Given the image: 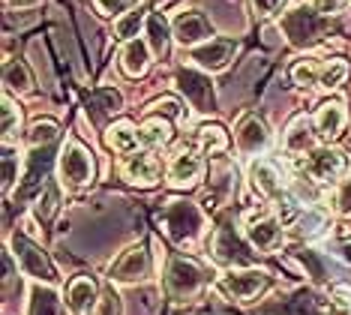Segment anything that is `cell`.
Listing matches in <instances>:
<instances>
[{
  "instance_id": "34",
  "label": "cell",
  "mask_w": 351,
  "mask_h": 315,
  "mask_svg": "<svg viewBox=\"0 0 351 315\" xmlns=\"http://www.w3.org/2000/svg\"><path fill=\"white\" fill-rule=\"evenodd\" d=\"M15 180H19V156H15V150L6 144L3 148V192H10L15 187Z\"/></svg>"
},
{
  "instance_id": "25",
  "label": "cell",
  "mask_w": 351,
  "mask_h": 315,
  "mask_svg": "<svg viewBox=\"0 0 351 315\" xmlns=\"http://www.w3.org/2000/svg\"><path fill=\"white\" fill-rule=\"evenodd\" d=\"M285 148H289L291 153H306L309 148H313V132H309L306 117H298L289 126V132H285Z\"/></svg>"
},
{
  "instance_id": "24",
  "label": "cell",
  "mask_w": 351,
  "mask_h": 315,
  "mask_svg": "<svg viewBox=\"0 0 351 315\" xmlns=\"http://www.w3.org/2000/svg\"><path fill=\"white\" fill-rule=\"evenodd\" d=\"M27 315H63L60 312V297L51 292V288H43L36 285L30 292V310Z\"/></svg>"
},
{
  "instance_id": "27",
  "label": "cell",
  "mask_w": 351,
  "mask_h": 315,
  "mask_svg": "<svg viewBox=\"0 0 351 315\" xmlns=\"http://www.w3.org/2000/svg\"><path fill=\"white\" fill-rule=\"evenodd\" d=\"M195 139H198V144L207 150V153H222L228 148V135H226V129H222L219 124H207V126H202L195 132Z\"/></svg>"
},
{
  "instance_id": "30",
  "label": "cell",
  "mask_w": 351,
  "mask_h": 315,
  "mask_svg": "<svg viewBox=\"0 0 351 315\" xmlns=\"http://www.w3.org/2000/svg\"><path fill=\"white\" fill-rule=\"evenodd\" d=\"M49 163H51L49 150L36 153V156L30 159V168H27V174H25V189H21V196H27V192H34L39 187V180L45 177V172H49Z\"/></svg>"
},
{
  "instance_id": "40",
  "label": "cell",
  "mask_w": 351,
  "mask_h": 315,
  "mask_svg": "<svg viewBox=\"0 0 351 315\" xmlns=\"http://www.w3.org/2000/svg\"><path fill=\"white\" fill-rule=\"evenodd\" d=\"M54 210H58V192L49 189V192H45V201L39 198V205H36V216H39V220H51Z\"/></svg>"
},
{
  "instance_id": "29",
  "label": "cell",
  "mask_w": 351,
  "mask_h": 315,
  "mask_svg": "<svg viewBox=\"0 0 351 315\" xmlns=\"http://www.w3.org/2000/svg\"><path fill=\"white\" fill-rule=\"evenodd\" d=\"M145 24H147V12L145 10H130V12H123L121 19L114 21V34H117V39H132L141 27H145Z\"/></svg>"
},
{
  "instance_id": "32",
  "label": "cell",
  "mask_w": 351,
  "mask_h": 315,
  "mask_svg": "<svg viewBox=\"0 0 351 315\" xmlns=\"http://www.w3.org/2000/svg\"><path fill=\"white\" fill-rule=\"evenodd\" d=\"M93 102H97V108L106 111V115H117V111H121V105H123L121 93H117L114 87H102V91H97V93H93Z\"/></svg>"
},
{
  "instance_id": "19",
  "label": "cell",
  "mask_w": 351,
  "mask_h": 315,
  "mask_svg": "<svg viewBox=\"0 0 351 315\" xmlns=\"http://www.w3.org/2000/svg\"><path fill=\"white\" fill-rule=\"evenodd\" d=\"M250 180H252V187L258 189L261 196H267V198L282 196V177H279L276 165L267 163V159H258V163L250 165Z\"/></svg>"
},
{
  "instance_id": "37",
  "label": "cell",
  "mask_w": 351,
  "mask_h": 315,
  "mask_svg": "<svg viewBox=\"0 0 351 315\" xmlns=\"http://www.w3.org/2000/svg\"><path fill=\"white\" fill-rule=\"evenodd\" d=\"M123 306H121V297H117L114 288H108L106 294H102V301L97 303V312L93 315H121Z\"/></svg>"
},
{
  "instance_id": "5",
  "label": "cell",
  "mask_w": 351,
  "mask_h": 315,
  "mask_svg": "<svg viewBox=\"0 0 351 315\" xmlns=\"http://www.w3.org/2000/svg\"><path fill=\"white\" fill-rule=\"evenodd\" d=\"M12 249H15V258H19L21 270H25L30 279H36V282H54V279H58L51 261L45 258V253L30 237H25V234H15V237H12Z\"/></svg>"
},
{
  "instance_id": "21",
  "label": "cell",
  "mask_w": 351,
  "mask_h": 315,
  "mask_svg": "<svg viewBox=\"0 0 351 315\" xmlns=\"http://www.w3.org/2000/svg\"><path fill=\"white\" fill-rule=\"evenodd\" d=\"M121 67H123L126 75H132V78L145 75L147 67H150V48H147V43H141V39H126V45L121 51Z\"/></svg>"
},
{
  "instance_id": "13",
  "label": "cell",
  "mask_w": 351,
  "mask_h": 315,
  "mask_svg": "<svg viewBox=\"0 0 351 315\" xmlns=\"http://www.w3.org/2000/svg\"><path fill=\"white\" fill-rule=\"evenodd\" d=\"M306 172L313 174L318 183H333L342 172H346V156L333 148H318V150L309 153Z\"/></svg>"
},
{
  "instance_id": "16",
  "label": "cell",
  "mask_w": 351,
  "mask_h": 315,
  "mask_svg": "<svg viewBox=\"0 0 351 315\" xmlns=\"http://www.w3.org/2000/svg\"><path fill=\"white\" fill-rule=\"evenodd\" d=\"M66 306L73 315H87L90 306H97V282L90 277H75L66 285Z\"/></svg>"
},
{
  "instance_id": "11",
  "label": "cell",
  "mask_w": 351,
  "mask_h": 315,
  "mask_svg": "<svg viewBox=\"0 0 351 315\" xmlns=\"http://www.w3.org/2000/svg\"><path fill=\"white\" fill-rule=\"evenodd\" d=\"M234 51H237L234 39H207L204 45H195V48H193V60H195L202 69L219 72V69H226L228 63H231Z\"/></svg>"
},
{
  "instance_id": "43",
  "label": "cell",
  "mask_w": 351,
  "mask_h": 315,
  "mask_svg": "<svg viewBox=\"0 0 351 315\" xmlns=\"http://www.w3.org/2000/svg\"><path fill=\"white\" fill-rule=\"evenodd\" d=\"M300 261L309 268V273H313V279H322L324 277V270H322V264H318V258L313 253H300Z\"/></svg>"
},
{
  "instance_id": "42",
  "label": "cell",
  "mask_w": 351,
  "mask_h": 315,
  "mask_svg": "<svg viewBox=\"0 0 351 315\" xmlns=\"http://www.w3.org/2000/svg\"><path fill=\"white\" fill-rule=\"evenodd\" d=\"M346 3H351V0H315V6L322 15H339L346 10Z\"/></svg>"
},
{
  "instance_id": "39",
  "label": "cell",
  "mask_w": 351,
  "mask_h": 315,
  "mask_svg": "<svg viewBox=\"0 0 351 315\" xmlns=\"http://www.w3.org/2000/svg\"><path fill=\"white\" fill-rule=\"evenodd\" d=\"M294 82L298 84H318V69L309 60L298 63V67H294Z\"/></svg>"
},
{
  "instance_id": "6",
  "label": "cell",
  "mask_w": 351,
  "mask_h": 315,
  "mask_svg": "<svg viewBox=\"0 0 351 315\" xmlns=\"http://www.w3.org/2000/svg\"><path fill=\"white\" fill-rule=\"evenodd\" d=\"M219 285H222V292H226L231 301L250 303V301H255V297L265 292L267 273L265 270H237V273H228V277H222Z\"/></svg>"
},
{
  "instance_id": "28",
  "label": "cell",
  "mask_w": 351,
  "mask_h": 315,
  "mask_svg": "<svg viewBox=\"0 0 351 315\" xmlns=\"http://www.w3.org/2000/svg\"><path fill=\"white\" fill-rule=\"evenodd\" d=\"M348 78V63L346 60H327L322 69H318V87L324 91H337V87Z\"/></svg>"
},
{
  "instance_id": "1",
  "label": "cell",
  "mask_w": 351,
  "mask_h": 315,
  "mask_svg": "<svg viewBox=\"0 0 351 315\" xmlns=\"http://www.w3.org/2000/svg\"><path fill=\"white\" fill-rule=\"evenodd\" d=\"M282 30L294 48H313L330 34V15H322L309 6H298L282 15Z\"/></svg>"
},
{
  "instance_id": "12",
  "label": "cell",
  "mask_w": 351,
  "mask_h": 315,
  "mask_svg": "<svg viewBox=\"0 0 351 315\" xmlns=\"http://www.w3.org/2000/svg\"><path fill=\"white\" fill-rule=\"evenodd\" d=\"M213 253H217V261H222V264H243V268L246 264H252L250 249H246V244L237 237L234 229H231L228 222L219 225L217 240H213Z\"/></svg>"
},
{
  "instance_id": "35",
  "label": "cell",
  "mask_w": 351,
  "mask_h": 315,
  "mask_svg": "<svg viewBox=\"0 0 351 315\" xmlns=\"http://www.w3.org/2000/svg\"><path fill=\"white\" fill-rule=\"evenodd\" d=\"M19 124H21L19 108H15V105H12L10 96H3V135H6V141H10L12 135L19 132Z\"/></svg>"
},
{
  "instance_id": "41",
  "label": "cell",
  "mask_w": 351,
  "mask_h": 315,
  "mask_svg": "<svg viewBox=\"0 0 351 315\" xmlns=\"http://www.w3.org/2000/svg\"><path fill=\"white\" fill-rule=\"evenodd\" d=\"M282 3H285V0H252V10H255L258 19H267V15H274Z\"/></svg>"
},
{
  "instance_id": "45",
  "label": "cell",
  "mask_w": 351,
  "mask_h": 315,
  "mask_svg": "<svg viewBox=\"0 0 351 315\" xmlns=\"http://www.w3.org/2000/svg\"><path fill=\"white\" fill-rule=\"evenodd\" d=\"M337 253H339L342 258H346V261H351V244H339Z\"/></svg>"
},
{
  "instance_id": "47",
  "label": "cell",
  "mask_w": 351,
  "mask_h": 315,
  "mask_svg": "<svg viewBox=\"0 0 351 315\" xmlns=\"http://www.w3.org/2000/svg\"><path fill=\"white\" fill-rule=\"evenodd\" d=\"M10 3H21V6H25V3H36V0H10Z\"/></svg>"
},
{
  "instance_id": "38",
  "label": "cell",
  "mask_w": 351,
  "mask_h": 315,
  "mask_svg": "<svg viewBox=\"0 0 351 315\" xmlns=\"http://www.w3.org/2000/svg\"><path fill=\"white\" fill-rule=\"evenodd\" d=\"M337 213H339V216H351V174L339 183V192H337Z\"/></svg>"
},
{
  "instance_id": "26",
  "label": "cell",
  "mask_w": 351,
  "mask_h": 315,
  "mask_svg": "<svg viewBox=\"0 0 351 315\" xmlns=\"http://www.w3.org/2000/svg\"><path fill=\"white\" fill-rule=\"evenodd\" d=\"M3 84H6V91H12V93H27L30 87H34V78H30L25 63L12 60V63H6V69H3Z\"/></svg>"
},
{
  "instance_id": "2",
  "label": "cell",
  "mask_w": 351,
  "mask_h": 315,
  "mask_svg": "<svg viewBox=\"0 0 351 315\" xmlns=\"http://www.w3.org/2000/svg\"><path fill=\"white\" fill-rule=\"evenodd\" d=\"M162 222H165L169 237L180 246L193 244V240L198 237V231H202V225H204L202 210H198L195 205H186V201H171L162 213Z\"/></svg>"
},
{
  "instance_id": "7",
  "label": "cell",
  "mask_w": 351,
  "mask_h": 315,
  "mask_svg": "<svg viewBox=\"0 0 351 315\" xmlns=\"http://www.w3.org/2000/svg\"><path fill=\"white\" fill-rule=\"evenodd\" d=\"M162 174L156 156L150 150H132V153H123V177L132 183V187H154Z\"/></svg>"
},
{
  "instance_id": "17",
  "label": "cell",
  "mask_w": 351,
  "mask_h": 315,
  "mask_svg": "<svg viewBox=\"0 0 351 315\" xmlns=\"http://www.w3.org/2000/svg\"><path fill=\"white\" fill-rule=\"evenodd\" d=\"M267 144H270V132L265 120L243 117V124L237 126V148H241V153H261Z\"/></svg>"
},
{
  "instance_id": "31",
  "label": "cell",
  "mask_w": 351,
  "mask_h": 315,
  "mask_svg": "<svg viewBox=\"0 0 351 315\" xmlns=\"http://www.w3.org/2000/svg\"><path fill=\"white\" fill-rule=\"evenodd\" d=\"M54 139H58V124L54 120H36L34 126H30V148H39V144H51Z\"/></svg>"
},
{
  "instance_id": "8",
  "label": "cell",
  "mask_w": 351,
  "mask_h": 315,
  "mask_svg": "<svg viewBox=\"0 0 351 315\" xmlns=\"http://www.w3.org/2000/svg\"><path fill=\"white\" fill-rule=\"evenodd\" d=\"M150 273V258L145 246H130L126 253L111 264L108 279L111 282H138Z\"/></svg>"
},
{
  "instance_id": "36",
  "label": "cell",
  "mask_w": 351,
  "mask_h": 315,
  "mask_svg": "<svg viewBox=\"0 0 351 315\" xmlns=\"http://www.w3.org/2000/svg\"><path fill=\"white\" fill-rule=\"evenodd\" d=\"M289 315H322V306L313 294H298L289 306Z\"/></svg>"
},
{
  "instance_id": "3",
  "label": "cell",
  "mask_w": 351,
  "mask_h": 315,
  "mask_svg": "<svg viewBox=\"0 0 351 315\" xmlns=\"http://www.w3.org/2000/svg\"><path fill=\"white\" fill-rule=\"evenodd\" d=\"M93 180V159L82 141L69 139L60 150V183L66 189H82Z\"/></svg>"
},
{
  "instance_id": "14",
  "label": "cell",
  "mask_w": 351,
  "mask_h": 315,
  "mask_svg": "<svg viewBox=\"0 0 351 315\" xmlns=\"http://www.w3.org/2000/svg\"><path fill=\"white\" fill-rule=\"evenodd\" d=\"M202 172H204V163H202V156H198L195 150H180L178 156L171 159V165H169V183L171 187H195L198 180H202Z\"/></svg>"
},
{
  "instance_id": "46",
  "label": "cell",
  "mask_w": 351,
  "mask_h": 315,
  "mask_svg": "<svg viewBox=\"0 0 351 315\" xmlns=\"http://www.w3.org/2000/svg\"><path fill=\"white\" fill-rule=\"evenodd\" d=\"M327 315H348V306H342V303H337V310H330Z\"/></svg>"
},
{
  "instance_id": "9",
  "label": "cell",
  "mask_w": 351,
  "mask_h": 315,
  "mask_svg": "<svg viewBox=\"0 0 351 315\" xmlns=\"http://www.w3.org/2000/svg\"><path fill=\"white\" fill-rule=\"evenodd\" d=\"M178 87H180V93L193 102L195 111H213V84L207 75H202V72H195V69H180Z\"/></svg>"
},
{
  "instance_id": "15",
  "label": "cell",
  "mask_w": 351,
  "mask_h": 315,
  "mask_svg": "<svg viewBox=\"0 0 351 315\" xmlns=\"http://www.w3.org/2000/svg\"><path fill=\"white\" fill-rule=\"evenodd\" d=\"M246 237H250V244L255 249H261V253H276L279 246H282V225L276 220H255L250 222V229H246Z\"/></svg>"
},
{
  "instance_id": "33",
  "label": "cell",
  "mask_w": 351,
  "mask_h": 315,
  "mask_svg": "<svg viewBox=\"0 0 351 315\" xmlns=\"http://www.w3.org/2000/svg\"><path fill=\"white\" fill-rule=\"evenodd\" d=\"M93 6H97L99 15H106V19H121L123 12L135 10V0H93Z\"/></svg>"
},
{
  "instance_id": "20",
  "label": "cell",
  "mask_w": 351,
  "mask_h": 315,
  "mask_svg": "<svg viewBox=\"0 0 351 315\" xmlns=\"http://www.w3.org/2000/svg\"><path fill=\"white\" fill-rule=\"evenodd\" d=\"M141 135H138V126L132 120H117L106 129V148H111L114 153H132L138 148Z\"/></svg>"
},
{
  "instance_id": "10",
  "label": "cell",
  "mask_w": 351,
  "mask_h": 315,
  "mask_svg": "<svg viewBox=\"0 0 351 315\" xmlns=\"http://www.w3.org/2000/svg\"><path fill=\"white\" fill-rule=\"evenodd\" d=\"M171 34H174V39H178L180 45H193L195 48L198 43H204V39L213 36V27H210V21H207L202 12L189 10V12H180L178 19H174Z\"/></svg>"
},
{
  "instance_id": "23",
  "label": "cell",
  "mask_w": 351,
  "mask_h": 315,
  "mask_svg": "<svg viewBox=\"0 0 351 315\" xmlns=\"http://www.w3.org/2000/svg\"><path fill=\"white\" fill-rule=\"evenodd\" d=\"M147 45H150V51L156 54V58H162L165 51H169V36H174V34H169V19H165L162 12H150L147 15Z\"/></svg>"
},
{
  "instance_id": "44",
  "label": "cell",
  "mask_w": 351,
  "mask_h": 315,
  "mask_svg": "<svg viewBox=\"0 0 351 315\" xmlns=\"http://www.w3.org/2000/svg\"><path fill=\"white\" fill-rule=\"evenodd\" d=\"M156 108H159V111H165V115H171V117H178V115H180V105L174 102V100H162V102H156Z\"/></svg>"
},
{
  "instance_id": "18",
  "label": "cell",
  "mask_w": 351,
  "mask_h": 315,
  "mask_svg": "<svg viewBox=\"0 0 351 315\" xmlns=\"http://www.w3.org/2000/svg\"><path fill=\"white\" fill-rule=\"evenodd\" d=\"M346 105H342L339 100H333V102H324L322 108L315 111V129H318V135L322 139H337V135L346 129Z\"/></svg>"
},
{
  "instance_id": "4",
  "label": "cell",
  "mask_w": 351,
  "mask_h": 315,
  "mask_svg": "<svg viewBox=\"0 0 351 315\" xmlns=\"http://www.w3.org/2000/svg\"><path fill=\"white\" fill-rule=\"evenodd\" d=\"M204 285V273L195 261H189L186 255H174L165 273V288H169L171 301H189L198 294V288Z\"/></svg>"
},
{
  "instance_id": "22",
  "label": "cell",
  "mask_w": 351,
  "mask_h": 315,
  "mask_svg": "<svg viewBox=\"0 0 351 315\" xmlns=\"http://www.w3.org/2000/svg\"><path fill=\"white\" fill-rule=\"evenodd\" d=\"M138 135H141V144H145L147 150L165 148V144L171 141V124L162 115H154V117H147L145 124L138 126Z\"/></svg>"
}]
</instances>
